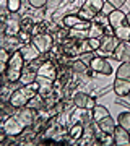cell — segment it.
Returning a JSON list of instances; mask_svg holds the SVG:
<instances>
[{
  "label": "cell",
  "mask_w": 130,
  "mask_h": 146,
  "mask_svg": "<svg viewBox=\"0 0 130 146\" xmlns=\"http://www.w3.org/2000/svg\"><path fill=\"white\" fill-rule=\"evenodd\" d=\"M23 65H25V58L21 55L20 50H15L11 54L10 60L7 63L5 70H2V75H3V83H16L20 81L21 75H23Z\"/></svg>",
  "instance_id": "obj_1"
},
{
  "label": "cell",
  "mask_w": 130,
  "mask_h": 146,
  "mask_svg": "<svg viewBox=\"0 0 130 146\" xmlns=\"http://www.w3.org/2000/svg\"><path fill=\"white\" fill-rule=\"evenodd\" d=\"M39 93V84L33 83V84H21L20 88H16L10 96V104L16 109H20V107H25L28 106V102L33 99V98H36V94Z\"/></svg>",
  "instance_id": "obj_2"
},
{
  "label": "cell",
  "mask_w": 130,
  "mask_h": 146,
  "mask_svg": "<svg viewBox=\"0 0 130 146\" xmlns=\"http://www.w3.org/2000/svg\"><path fill=\"white\" fill-rule=\"evenodd\" d=\"M103 7H104V0H85L83 5L78 10V15L83 20L91 21L103 11Z\"/></svg>",
  "instance_id": "obj_3"
},
{
  "label": "cell",
  "mask_w": 130,
  "mask_h": 146,
  "mask_svg": "<svg viewBox=\"0 0 130 146\" xmlns=\"http://www.w3.org/2000/svg\"><path fill=\"white\" fill-rule=\"evenodd\" d=\"M25 130V127L15 115H8L2 120V131H5L8 136H20Z\"/></svg>",
  "instance_id": "obj_4"
},
{
  "label": "cell",
  "mask_w": 130,
  "mask_h": 146,
  "mask_svg": "<svg viewBox=\"0 0 130 146\" xmlns=\"http://www.w3.org/2000/svg\"><path fill=\"white\" fill-rule=\"evenodd\" d=\"M101 39V46L96 52H99L101 57H111V55H114V50L115 47L119 46V39L115 36H107V34H104L103 37H99Z\"/></svg>",
  "instance_id": "obj_5"
},
{
  "label": "cell",
  "mask_w": 130,
  "mask_h": 146,
  "mask_svg": "<svg viewBox=\"0 0 130 146\" xmlns=\"http://www.w3.org/2000/svg\"><path fill=\"white\" fill-rule=\"evenodd\" d=\"M31 42L39 49L41 54H46V52H49L52 49V46H54V37H52L51 34H46V33H39V34H33Z\"/></svg>",
  "instance_id": "obj_6"
},
{
  "label": "cell",
  "mask_w": 130,
  "mask_h": 146,
  "mask_svg": "<svg viewBox=\"0 0 130 146\" xmlns=\"http://www.w3.org/2000/svg\"><path fill=\"white\" fill-rule=\"evenodd\" d=\"M63 26L70 28V29H80V31H85V29H89L91 21H86V20H83V18H80V15L68 13V15L63 18Z\"/></svg>",
  "instance_id": "obj_7"
},
{
  "label": "cell",
  "mask_w": 130,
  "mask_h": 146,
  "mask_svg": "<svg viewBox=\"0 0 130 146\" xmlns=\"http://www.w3.org/2000/svg\"><path fill=\"white\" fill-rule=\"evenodd\" d=\"M15 117L20 120L21 123H23V127H25V128H29V127L34 123L36 112H34V109H33V107L25 106V107H20V109H18V112L15 114Z\"/></svg>",
  "instance_id": "obj_8"
},
{
  "label": "cell",
  "mask_w": 130,
  "mask_h": 146,
  "mask_svg": "<svg viewBox=\"0 0 130 146\" xmlns=\"http://www.w3.org/2000/svg\"><path fill=\"white\" fill-rule=\"evenodd\" d=\"M88 67L91 68L93 72L101 73V75H111V73H112V67H111V63L107 62L104 57H101V55L91 58V62H89Z\"/></svg>",
  "instance_id": "obj_9"
},
{
  "label": "cell",
  "mask_w": 130,
  "mask_h": 146,
  "mask_svg": "<svg viewBox=\"0 0 130 146\" xmlns=\"http://www.w3.org/2000/svg\"><path fill=\"white\" fill-rule=\"evenodd\" d=\"M73 104L77 106L78 109H83V110H91L96 106V99L91 98L89 94L86 93H77L73 96Z\"/></svg>",
  "instance_id": "obj_10"
},
{
  "label": "cell",
  "mask_w": 130,
  "mask_h": 146,
  "mask_svg": "<svg viewBox=\"0 0 130 146\" xmlns=\"http://www.w3.org/2000/svg\"><path fill=\"white\" fill-rule=\"evenodd\" d=\"M21 55H23V58H25L26 63H33L36 62L37 58H39V55H41V52H39V49H37L33 42H28V44H23L20 49Z\"/></svg>",
  "instance_id": "obj_11"
},
{
  "label": "cell",
  "mask_w": 130,
  "mask_h": 146,
  "mask_svg": "<svg viewBox=\"0 0 130 146\" xmlns=\"http://www.w3.org/2000/svg\"><path fill=\"white\" fill-rule=\"evenodd\" d=\"M112 57H114L115 60H119L120 63L130 62V42L129 41H120L119 46L115 47Z\"/></svg>",
  "instance_id": "obj_12"
},
{
  "label": "cell",
  "mask_w": 130,
  "mask_h": 146,
  "mask_svg": "<svg viewBox=\"0 0 130 146\" xmlns=\"http://www.w3.org/2000/svg\"><path fill=\"white\" fill-rule=\"evenodd\" d=\"M107 23H109V26L112 29H117L119 26H124L127 25V13L120 10H114L112 13L107 15Z\"/></svg>",
  "instance_id": "obj_13"
},
{
  "label": "cell",
  "mask_w": 130,
  "mask_h": 146,
  "mask_svg": "<svg viewBox=\"0 0 130 146\" xmlns=\"http://www.w3.org/2000/svg\"><path fill=\"white\" fill-rule=\"evenodd\" d=\"M112 136H114V145H117V146H130V133H129V130H125L124 127H120V125L115 127Z\"/></svg>",
  "instance_id": "obj_14"
},
{
  "label": "cell",
  "mask_w": 130,
  "mask_h": 146,
  "mask_svg": "<svg viewBox=\"0 0 130 146\" xmlns=\"http://www.w3.org/2000/svg\"><path fill=\"white\" fill-rule=\"evenodd\" d=\"M37 76L55 81V80H57V70H55V67H54V63L52 62H44L41 67L37 68Z\"/></svg>",
  "instance_id": "obj_15"
},
{
  "label": "cell",
  "mask_w": 130,
  "mask_h": 146,
  "mask_svg": "<svg viewBox=\"0 0 130 146\" xmlns=\"http://www.w3.org/2000/svg\"><path fill=\"white\" fill-rule=\"evenodd\" d=\"M114 93L120 98H125L130 94V81L129 80H122V78H115L114 80Z\"/></svg>",
  "instance_id": "obj_16"
},
{
  "label": "cell",
  "mask_w": 130,
  "mask_h": 146,
  "mask_svg": "<svg viewBox=\"0 0 130 146\" xmlns=\"http://www.w3.org/2000/svg\"><path fill=\"white\" fill-rule=\"evenodd\" d=\"M107 115H111V114H109V110H107V107H104V106L96 104V106L93 107V109H91V119H93L94 123L101 122V120L106 119Z\"/></svg>",
  "instance_id": "obj_17"
},
{
  "label": "cell",
  "mask_w": 130,
  "mask_h": 146,
  "mask_svg": "<svg viewBox=\"0 0 130 146\" xmlns=\"http://www.w3.org/2000/svg\"><path fill=\"white\" fill-rule=\"evenodd\" d=\"M115 127H117L115 125V120L112 119L111 115H107L106 119H103L101 122H98V128L101 131H104V133H111V135H112L114 130H115Z\"/></svg>",
  "instance_id": "obj_18"
},
{
  "label": "cell",
  "mask_w": 130,
  "mask_h": 146,
  "mask_svg": "<svg viewBox=\"0 0 130 146\" xmlns=\"http://www.w3.org/2000/svg\"><path fill=\"white\" fill-rule=\"evenodd\" d=\"M36 80H37V72H34V70H31V68H28V70L23 72V75H21L20 83L21 84H33V83H36Z\"/></svg>",
  "instance_id": "obj_19"
},
{
  "label": "cell",
  "mask_w": 130,
  "mask_h": 146,
  "mask_svg": "<svg viewBox=\"0 0 130 146\" xmlns=\"http://www.w3.org/2000/svg\"><path fill=\"white\" fill-rule=\"evenodd\" d=\"M114 31V36L119 39V41H129L130 42V26L129 25H124V26H119L117 29H112Z\"/></svg>",
  "instance_id": "obj_20"
},
{
  "label": "cell",
  "mask_w": 130,
  "mask_h": 146,
  "mask_svg": "<svg viewBox=\"0 0 130 146\" xmlns=\"http://www.w3.org/2000/svg\"><path fill=\"white\" fill-rule=\"evenodd\" d=\"M115 78H122V80H129L130 81V62L120 63L117 72H115Z\"/></svg>",
  "instance_id": "obj_21"
},
{
  "label": "cell",
  "mask_w": 130,
  "mask_h": 146,
  "mask_svg": "<svg viewBox=\"0 0 130 146\" xmlns=\"http://www.w3.org/2000/svg\"><path fill=\"white\" fill-rule=\"evenodd\" d=\"M104 36V28L103 25H99V23H94L91 25L88 29V37L89 39H99V37Z\"/></svg>",
  "instance_id": "obj_22"
},
{
  "label": "cell",
  "mask_w": 130,
  "mask_h": 146,
  "mask_svg": "<svg viewBox=\"0 0 130 146\" xmlns=\"http://www.w3.org/2000/svg\"><path fill=\"white\" fill-rule=\"evenodd\" d=\"M85 135V125L83 123H75V125L70 128V136L72 140H81Z\"/></svg>",
  "instance_id": "obj_23"
},
{
  "label": "cell",
  "mask_w": 130,
  "mask_h": 146,
  "mask_svg": "<svg viewBox=\"0 0 130 146\" xmlns=\"http://www.w3.org/2000/svg\"><path fill=\"white\" fill-rule=\"evenodd\" d=\"M117 125L124 127L125 130H130V110H125L117 117Z\"/></svg>",
  "instance_id": "obj_24"
},
{
  "label": "cell",
  "mask_w": 130,
  "mask_h": 146,
  "mask_svg": "<svg viewBox=\"0 0 130 146\" xmlns=\"http://www.w3.org/2000/svg\"><path fill=\"white\" fill-rule=\"evenodd\" d=\"M21 7V0H8V11L10 13H16Z\"/></svg>",
  "instance_id": "obj_25"
},
{
  "label": "cell",
  "mask_w": 130,
  "mask_h": 146,
  "mask_svg": "<svg viewBox=\"0 0 130 146\" xmlns=\"http://www.w3.org/2000/svg\"><path fill=\"white\" fill-rule=\"evenodd\" d=\"M28 3H29L33 8H42V7H46L47 0H28Z\"/></svg>",
  "instance_id": "obj_26"
},
{
  "label": "cell",
  "mask_w": 130,
  "mask_h": 146,
  "mask_svg": "<svg viewBox=\"0 0 130 146\" xmlns=\"http://www.w3.org/2000/svg\"><path fill=\"white\" fill-rule=\"evenodd\" d=\"M88 44L91 47V50H98L99 46H101V39H89L88 37Z\"/></svg>",
  "instance_id": "obj_27"
},
{
  "label": "cell",
  "mask_w": 130,
  "mask_h": 146,
  "mask_svg": "<svg viewBox=\"0 0 130 146\" xmlns=\"http://www.w3.org/2000/svg\"><path fill=\"white\" fill-rule=\"evenodd\" d=\"M106 2H109L115 10H120V7H124V3L127 2V0H106Z\"/></svg>",
  "instance_id": "obj_28"
},
{
  "label": "cell",
  "mask_w": 130,
  "mask_h": 146,
  "mask_svg": "<svg viewBox=\"0 0 130 146\" xmlns=\"http://www.w3.org/2000/svg\"><path fill=\"white\" fill-rule=\"evenodd\" d=\"M114 10H115V8H114L112 5H111L109 2H104V7H103V11H101V13H104V15L107 16L109 13H112Z\"/></svg>",
  "instance_id": "obj_29"
},
{
  "label": "cell",
  "mask_w": 130,
  "mask_h": 146,
  "mask_svg": "<svg viewBox=\"0 0 130 146\" xmlns=\"http://www.w3.org/2000/svg\"><path fill=\"white\" fill-rule=\"evenodd\" d=\"M127 25H129V26H130V11H129V13H127Z\"/></svg>",
  "instance_id": "obj_30"
},
{
  "label": "cell",
  "mask_w": 130,
  "mask_h": 146,
  "mask_svg": "<svg viewBox=\"0 0 130 146\" xmlns=\"http://www.w3.org/2000/svg\"><path fill=\"white\" fill-rule=\"evenodd\" d=\"M70 2H75V0H70Z\"/></svg>",
  "instance_id": "obj_31"
},
{
  "label": "cell",
  "mask_w": 130,
  "mask_h": 146,
  "mask_svg": "<svg viewBox=\"0 0 130 146\" xmlns=\"http://www.w3.org/2000/svg\"><path fill=\"white\" fill-rule=\"evenodd\" d=\"M129 133H130V130H129Z\"/></svg>",
  "instance_id": "obj_32"
}]
</instances>
